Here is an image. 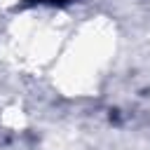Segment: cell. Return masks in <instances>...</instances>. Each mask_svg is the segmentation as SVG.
Masks as SVG:
<instances>
[{"label": "cell", "instance_id": "1", "mask_svg": "<svg viewBox=\"0 0 150 150\" xmlns=\"http://www.w3.org/2000/svg\"><path fill=\"white\" fill-rule=\"evenodd\" d=\"M28 5H68L73 0H26Z\"/></svg>", "mask_w": 150, "mask_h": 150}]
</instances>
